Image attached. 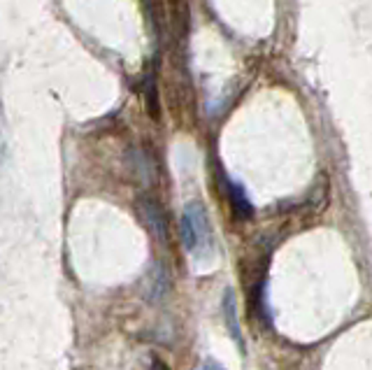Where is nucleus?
Segmentation results:
<instances>
[{
  "label": "nucleus",
  "mask_w": 372,
  "mask_h": 370,
  "mask_svg": "<svg viewBox=\"0 0 372 370\" xmlns=\"http://www.w3.org/2000/svg\"><path fill=\"white\" fill-rule=\"evenodd\" d=\"M226 191H228L233 212H235L237 217H252L254 207H252L249 198H247V193L242 191V186L235 182H226Z\"/></svg>",
  "instance_id": "20e7f679"
},
{
  "label": "nucleus",
  "mask_w": 372,
  "mask_h": 370,
  "mask_svg": "<svg viewBox=\"0 0 372 370\" xmlns=\"http://www.w3.org/2000/svg\"><path fill=\"white\" fill-rule=\"evenodd\" d=\"M202 370H223V368L214 364V361H205V364H202Z\"/></svg>",
  "instance_id": "0eeeda50"
},
{
  "label": "nucleus",
  "mask_w": 372,
  "mask_h": 370,
  "mask_svg": "<svg viewBox=\"0 0 372 370\" xmlns=\"http://www.w3.org/2000/svg\"><path fill=\"white\" fill-rule=\"evenodd\" d=\"M144 103H147V112L151 114L154 119H158V93H156V82L154 79H147V84H144Z\"/></svg>",
  "instance_id": "423d86ee"
},
{
  "label": "nucleus",
  "mask_w": 372,
  "mask_h": 370,
  "mask_svg": "<svg viewBox=\"0 0 372 370\" xmlns=\"http://www.w3.org/2000/svg\"><path fill=\"white\" fill-rule=\"evenodd\" d=\"M179 233L181 242H184L188 252H198L209 245V219L202 203L193 200L184 207L179 221Z\"/></svg>",
  "instance_id": "f257e3e1"
},
{
  "label": "nucleus",
  "mask_w": 372,
  "mask_h": 370,
  "mask_svg": "<svg viewBox=\"0 0 372 370\" xmlns=\"http://www.w3.org/2000/svg\"><path fill=\"white\" fill-rule=\"evenodd\" d=\"M137 212H140L142 221L147 224L151 235H154L158 242H167V219H165L163 207L158 205V200L151 198V196H140V198H137Z\"/></svg>",
  "instance_id": "f03ea898"
},
{
  "label": "nucleus",
  "mask_w": 372,
  "mask_h": 370,
  "mask_svg": "<svg viewBox=\"0 0 372 370\" xmlns=\"http://www.w3.org/2000/svg\"><path fill=\"white\" fill-rule=\"evenodd\" d=\"M151 370H170V368H167L165 364H163V361H154V364H151Z\"/></svg>",
  "instance_id": "6e6552de"
},
{
  "label": "nucleus",
  "mask_w": 372,
  "mask_h": 370,
  "mask_svg": "<svg viewBox=\"0 0 372 370\" xmlns=\"http://www.w3.org/2000/svg\"><path fill=\"white\" fill-rule=\"evenodd\" d=\"M167 292H170V275H167L163 263H156L154 273H151L149 287H147V299L151 303H158V301L165 299Z\"/></svg>",
  "instance_id": "7ed1b4c3"
},
{
  "label": "nucleus",
  "mask_w": 372,
  "mask_h": 370,
  "mask_svg": "<svg viewBox=\"0 0 372 370\" xmlns=\"http://www.w3.org/2000/svg\"><path fill=\"white\" fill-rule=\"evenodd\" d=\"M223 312H226V324H228V331H230L233 340L242 347V336H240V324H237V312H235V296H233V292H226Z\"/></svg>",
  "instance_id": "39448f33"
}]
</instances>
